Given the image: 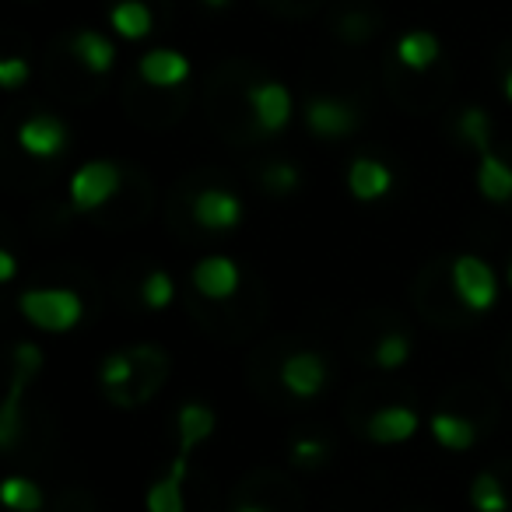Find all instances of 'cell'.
<instances>
[{
    "instance_id": "cell-1",
    "label": "cell",
    "mask_w": 512,
    "mask_h": 512,
    "mask_svg": "<svg viewBox=\"0 0 512 512\" xmlns=\"http://www.w3.org/2000/svg\"><path fill=\"white\" fill-rule=\"evenodd\" d=\"M18 313L32 327L50 330V334H67L85 316V302L71 288H32V292L18 295Z\"/></svg>"
},
{
    "instance_id": "cell-2",
    "label": "cell",
    "mask_w": 512,
    "mask_h": 512,
    "mask_svg": "<svg viewBox=\"0 0 512 512\" xmlns=\"http://www.w3.org/2000/svg\"><path fill=\"white\" fill-rule=\"evenodd\" d=\"M453 288L470 313H488L498 302V278L481 256L463 253L453 260Z\"/></svg>"
},
{
    "instance_id": "cell-3",
    "label": "cell",
    "mask_w": 512,
    "mask_h": 512,
    "mask_svg": "<svg viewBox=\"0 0 512 512\" xmlns=\"http://www.w3.org/2000/svg\"><path fill=\"white\" fill-rule=\"evenodd\" d=\"M116 190H120V169L106 158L85 162L71 176V204L78 211H99L102 204L113 200Z\"/></svg>"
},
{
    "instance_id": "cell-4",
    "label": "cell",
    "mask_w": 512,
    "mask_h": 512,
    "mask_svg": "<svg viewBox=\"0 0 512 512\" xmlns=\"http://www.w3.org/2000/svg\"><path fill=\"white\" fill-rule=\"evenodd\" d=\"M249 109H253L256 127L264 134H278V130L288 127L292 120V92H288L281 81H260V85L249 88Z\"/></svg>"
},
{
    "instance_id": "cell-5",
    "label": "cell",
    "mask_w": 512,
    "mask_h": 512,
    "mask_svg": "<svg viewBox=\"0 0 512 512\" xmlns=\"http://www.w3.org/2000/svg\"><path fill=\"white\" fill-rule=\"evenodd\" d=\"M281 383L299 400L320 397L323 386H327V362H323V355H316V351H295V355H288L285 365H281Z\"/></svg>"
},
{
    "instance_id": "cell-6",
    "label": "cell",
    "mask_w": 512,
    "mask_h": 512,
    "mask_svg": "<svg viewBox=\"0 0 512 512\" xmlns=\"http://www.w3.org/2000/svg\"><path fill=\"white\" fill-rule=\"evenodd\" d=\"M193 288H197L204 299H211V302H225V299H232L235 292H239V285H242V271H239V264L235 260H228V256H204L197 267H193Z\"/></svg>"
},
{
    "instance_id": "cell-7",
    "label": "cell",
    "mask_w": 512,
    "mask_h": 512,
    "mask_svg": "<svg viewBox=\"0 0 512 512\" xmlns=\"http://www.w3.org/2000/svg\"><path fill=\"white\" fill-rule=\"evenodd\" d=\"M193 221L207 232H232L242 221V200L228 190H204L193 200Z\"/></svg>"
},
{
    "instance_id": "cell-8",
    "label": "cell",
    "mask_w": 512,
    "mask_h": 512,
    "mask_svg": "<svg viewBox=\"0 0 512 512\" xmlns=\"http://www.w3.org/2000/svg\"><path fill=\"white\" fill-rule=\"evenodd\" d=\"M306 123L320 137H344L358 127V116L351 109V102L334 99V95H316L306 106Z\"/></svg>"
},
{
    "instance_id": "cell-9",
    "label": "cell",
    "mask_w": 512,
    "mask_h": 512,
    "mask_svg": "<svg viewBox=\"0 0 512 512\" xmlns=\"http://www.w3.org/2000/svg\"><path fill=\"white\" fill-rule=\"evenodd\" d=\"M418 425H421L418 411H411V407H404V404H390L372 414L369 425H365V435H369L372 442H379V446H400V442L414 439Z\"/></svg>"
},
{
    "instance_id": "cell-10",
    "label": "cell",
    "mask_w": 512,
    "mask_h": 512,
    "mask_svg": "<svg viewBox=\"0 0 512 512\" xmlns=\"http://www.w3.org/2000/svg\"><path fill=\"white\" fill-rule=\"evenodd\" d=\"M348 190L362 204H376V200H383L393 190V169L372 155L355 158L348 169Z\"/></svg>"
},
{
    "instance_id": "cell-11",
    "label": "cell",
    "mask_w": 512,
    "mask_h": 512,
    "mask_svg": "<svg viewBox=\"0 0 512 512\" xmlns=\"http://www.w3.org/2000/svg\"><path fill=\"white\" fill-rule=\"evenodd\" d=\"M18 148L32 158H53L67 148V127L57 116H32L18 127Z\"/></svg>"
},
{
    "instance_id": "cell-12",
    "label": "cell",
    "mask_w": 512,
    "mask_h": 512,
    "mask_svg": "<svg viewBox=\"0 0 512 512\" xmlns=\"http://www.w3.org/2000/svg\"><path fill=\"white\" fill-rule=\"evenodd\" d=\"M137 71L151 88H179L190 78V60L179 50H148L141 57V64H137Z\"/></svg>"
},
{
    "instance_id": "cell-13",
    "label": "cell",
    "mask_w": 512,
    "mask_h": 512,
    "mask_svg": "<svg viewBox=\"0 0 512 512\" xmlns=\"http://www.w3.org/2000/svg\"><path fill=\"white\" fill-rule=\"evenodd\" d=\"M176 421H179V456L183 460H190L193 449L211 439L214 425H218V418H214V411L207 404H183Z\"/></svg>"
},
{
    "instance_id": "cell-14",
    "label": "cell",
    "mask_w": 512,
    "mask_h": 512,
    "mask_svg": "<svg viewBox=\"0 0 512 512\" xmlns=\"http://www.w3.org/2000/svg\"><path fill=\"white\" fill-rule=\"evenodd\" d=\"M71 53H74V60L92 74H106V71H113V64H116V46L109 43L102 32H92V29L78 32V36L71 39Z\"/></svg>"
},
{
    "instance_id": "cell-15",
    "label": "cell",
    "mask_w": 512,
    "mask_h": 512,
    "mask_svg": "<svg viewBox=\"0 0 512 512\" xmlns=\"http://www.w3.org/2000/svg\"><path fill=\"white\" fill-rule=\"evenodd\" d=\"M428 428H432V439L439 442L442 449H449V453H467V449L477 442L474 421L460 418V414H449V411L432 414Z\"/></svg>"
},
{
    "instance_id": "cell-16",
    "label": "cell",
    "mask_w": 512,
    "mask_h": 512,
    "mask_svg": "<svg viewBox=\"0 0 512 512\" xmlns=\"http://www.w3.org/2000/svg\"><path fill=\"white\" fill-rule=\"evenodd\" d=\"M477 190H481V197L491 200V204L512 200V165H505L498 155L484 151L481 165H477Z\"/></svg>"
},
{
    "instance_id": "cell-17",
    "label": "cell",
    "mask_w": 512,
    "mask_h": 512,
    "mask_svg": "<svg viewBox=\"0 0 512 512\" xmlns=\"http://www.w3.org/2000/svg\"><path fill=\"white\" fill-rule=\"evenodd\" d=\"M109 25H113V32L120 39L137 43V39H144L151 32L155 18H151V8L144 0H120V4L109 11Z\"/></svg>"
},
{
    "instance_id": "cell-18",
    "label": "cell",
    "mask_w": 512,
    "mask_h": 512,
    "mask_svg": "<svg viewBox=\"0 0 512 512\" xmlns=\"http://www.w3.org/2000/svg\"><path fill=\"white\" fill-rule=\"evenodd\" d=\"M442 46L439 39L432 36V32H407V36H400L397 43V60L407 67V71H428V67L439 60Z\"/></svg>"
},
{
    "instance_id": "cell-19",
    "label": "cell",
    "mask_w": 512,
    "mask_h": 512,
    "mask_svg": "<svg viewBox=\"0 0 512 512\" xmlns=\"http://www.w3.org/2000/svg\"><path fill=\"white\" fill-rule=\"evenodd\" d=\"M134 376H137L134 351H116V355H109L106 362H102V369H99L102 386H106V393L116 400V404H123V400H127V393H123V390L134 383Z\"/></svg>"
},
{
    "instance_id": "cell-20",
    "label": "cell",
    "mask_w": 512,
    "mask_h": 512,
    "mask_svg": "<svg viewBox=\"0 0 512 512\" xmlns=\"http://www.w3.org/2000/svg\"><path fill=\"white\" fill-rule=\"evenodd\" d=\"M0 498L11 512H39L43 509V488L32 477H8L0 484Z\"/></svg>"
},
{
    "instance_id": "cell-21",
    "label": "cell",
    "mask_w": 512,
    "mask_h": 512,
    "mask_svg": "<svg viewBox=\"0 0 512 512\" xmlns=\"http://www.w3.org/2000/svg\"><path fill=\"white\" fill-rule=\"evenodd\" d=\"M25 383H29L25 376H15L8 400H4V407H0V446H4V449H15L18 432H22V393H25Z\"/></svg>"
},
{
    "instance_id": "cell-22",
    "label": "cell",
    "mask_w": 512,
    "mask_h": 512,
    "mask_svg": "<svg viewBox=\"0 0 512 512\" xmlns=\"http://www.w3.org/2000/svg\"><path fill=\"white\" fill-rule=\"evenodd\" d=\"M470 505L477 512H505L509 509V495H505L502 481H498L491 470H481V474L470 481Z\"/></svg>"
},
{
    "instance_id": "cell-23",
    "label": "cell",
    "mask_w": 512,
    "mask_h": 512,
    "mask_svg": "<svg viewBox=\"0 0 512 512\" xmlns=\"http://www.w3.org/2000/svg\"><path fill=\"white\" fill-rule=\"evenodd\" d=\"M148 512H186V498H183V481L172 474L158 477L148 488V498H144Z\"/></svg>"
},
{
    "instance_id": "cell-24",
    "label": "cell",
    "mask_w": 512,
    "mask_h": 512,
    "mask_svg": "<svg viewBox=\"0 0 512 512\" xmlns=\"http://www.w3.org/2000/svg\"><path fill=\"white\" fill-rule=\"evenodd\" d=\"M456 130H460V137L470 144V148H477L484 155L491 144V116L484 113L481 106H470L460 113V123H456Z\"/></svg>"
},
{
    "instance_id": "cell-25",
    "label": "cell",
    "mask_w": 512,
    "mask_h": 512,
    "mask_svg": "<svg viewBox=\"0 0 512 512\" xmlns=\"http://www.w3.org/2000/svg\"><path fill=\"white\" fill-rule=\"evenodd\" d=\"M141 299L148 309H155V313H162V309L172 306V299H176V285H172V278L165 271H151L148 278H144L141 285Z\"/></svg>"
},
{
    "instance_id": "cell-26",
    "label": "cell",
    "mask_w": 512,
    "mask_h": 512,
    "mask_svg": "<svg viewBox=\"0 0 512 512\" xmlns=\"http://www.w3.org/2000/svg\"><path fill=\"white\" fill-rule=\"evenodd\" d=\"M407 358H411V341L404 334H386L383 341L376 344V365L386 372L404 369Z\"/></svg>"
},
{
    "instance_id": "cell-27",
    "label": "cell",
    "mask_w": 512,
    "mask_h": 512,
    "mask_svg": "<svg viewBox=\"0 0 512 512\" xmlns=\"http://www.w3.org/2000/svg\"><path fill=\"white\" fill-rule=\"evenodd\" d=\"M264 186L271 193H292L299 186V169L292 162H274L264 169Z\"/></svg>"
},
{
    "instance_id": "cell-28",
    "label": "cell",
    "mask_w": 512,
    "mask_h": 512,
    "mask_svg": "<svg viewBox=\"0 0 512 512\" xmlns=\"http://www.w3.org/2000/svg\"><path fill=\"white\" fill-rule=\"evenodd\" d=\"M39 369H43V351H39V344L22 341L15 348V376H25L32 383Z\"/></svg>"
},
{
    "instance_id": "cell-29",
    "label": "cell",
    "mask_w": 512,
    "mask_h": 512,
    "mask_svg": "<svg viewBox=\"0 0 512 512\" xmlns=\"http://www.w3.org/2000/svg\"><path fill=\"white\" fill-rule=\"evenodd\" d=\"M32 67L29 60L22 57H8V60H0V85L8 88V92H15V88H22L25 81H29Z\"/></svg>"
},
{
    "instance_id": "cell-30",
    "label": "cell",
    "mask_w": 512,
    "mask_h": 512,
    "mask_svg": "<svg viewBox=\"0 0 512 512\" xmlns=\"http://www.w3.org/2000/svg\"><path fill=\"white\" fill-rule=\"evenodd\" d=\"M323 456H327V446H323L320 439H299L292 446V460L299 463V467H316Z\"/></svg>"
},
{
    "instance_id": "cell-31",
    "label": "cell",
    "mask_w": 512,
    "mask_h": 512,
    "mask_svg": "<svg viewBox=\"0 0 512 512\" xmlns=\"http://www.w3.org/2000/svg\"><path fill=\"white\" fill-rule=\"evenodd\" d=\"M18 274V260L11 249H0V281H15Z\"/></svg>"
},
{
    "instance_id": "cell-32",
    "label": "cell",
    "mask_w": 512,
    "mask_h": 512,
    "mask_svg": "<svg viewBox=\"0 0 512 512\" xmlns=\"http://www.w3.org/2000/svg\"><path fill=\"white\" fill-rule=\"evenodd\" d=\"M207 8H214V11H221V8H228V4H232V0H204Z\"/></svg>"
},
{
    "instance_id": "cell-33",
    "label": "cell",
    "mask_w": 512,
    "mask_h": 512,
    "mask_svg": "<svg viewBox=\"0 0 512 512\" xmlns=\"http://www.w3.org/2000/svg\"><path fill=\"white\" fill-rule=\"evenodd\" d=\"M502 88H505V99H509V102H512V71H509V74H505Z\"/></svg>"
},
{
    "instance_id": "cell-34",
    "label": "cell",
    "mask_w": 512,
    "mask_h": 512,
    "mask_svg": "<svg viewBox=\"0 0 512 512\" xmlns=\"http://www.w3.org/2000/svg\"><path fill=\"white\" fill-rule=\"evenodd\" d=\"M239 512H271V509H260V505H242Z\"/></svg>"
},
{
    "instance_id": "cell-35",
    "label": "cell",
    "mask_w": 512,
    "mask_h": 512,
    "mask_svg": "<svg viewBox=\"0 0 512 512\" xmlns=\"http://www.w3.org/2000/svg\"><path fill=\"white\" fill-rule=\"evenodd\" d=\"M505 281H509V288H512V264H509V274H505Z\"/></svg>"
}]
</instances>
